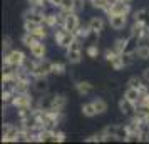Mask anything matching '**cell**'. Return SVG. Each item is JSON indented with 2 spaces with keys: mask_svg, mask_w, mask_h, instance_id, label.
<instances>
[{
  "mask_svg": "<svg viewBox=\"0 0 149 144\" xmlns=\"http://www.w3.org/2000/svg\"><path fill=\"white\" fill-rule=\"evenodd\" d=\"M75 39H77V37H75L74 32H69V30H65L64 27H57V30L54 32L55 44H57L59 47H62V49H67Z\"/></svg>",
  "mask_w": 149,
  "mask_h": 144,
  "instance_id": "1",
  "label": "cell"
},
{
  "mask_svg": "<svg viewBox=\"0 0 149 144\" xmlns=\"http://www.w3.org/2000/svg\"><path fill=\"white\" fill-rule=\"evenodd\" d=\"M25 54L19 50V49H12V50H8L5 52L3 55V65H12V67H22V64L25 62Z\"/></svg>",
  "mask_w": 149,
  "mask_h": 144,
  "instance_id": "2",
  "label": "cell"
},
{
  "mask_svg": "<svg viewBox=\"0 0 149 144\" xmlns=\"http://www.w3.org/2000/svg\"><path fill=\"white\" fill-rule=\"evenodd\" d=\"M65 57L69 64H79L82 61V44L81 39H75L67 49H65Z\"/></svg>",
  "mask_w": 149,
  "mask_h": 144,
  "instance_id": "3",
  "label": "cell"
},
{
  "mask_svg": "<svg viewBox=\"0 0 149 144\" xmlns=\"http://www.w3.org/2000/svg\"><path fill=\"white\" fill-rule=\"evenodd\" d=\"M19 132H20V127L7 122L2 129V143H17L19 141Z\"/></svg>",
  "mask_w": 149,
  "mask_h": 144,
  "instance_id": "4",
  "label": "cell"
},
{
  "mask_svg": "<svg viewBox=\"0 0 149 144\" xmlns=\"http://www.w3.org/2000/svg\"><path fill=\"white\" fill-rule=\"evenodd\" d=\"M52 74V62L40 59L35 64V69L32 70V77H49Z\"/></svg>",
  "mask_w": 149,
  "mask_h": 144,
  "instance_id": "5",
  "label": "cell"
},
{
  "mask_svg": "<svg viewBox=\"0 0 149 144\" xmlns=\"http://www.w3.org/2000/svg\"><path fill=\"white\" fill-rule=\"evenodd\" d=\"M64 14V12H62ZM81 25V22H79V15L77 12H67V14H64V22H62V27L69 30V32H75L77 29Z\"/></svg>",
  "mask_w": 149,
  "mask_h": 144,
  "instance_id": "6",
  "label": "cell"
},
{
  "mask_svg": "<svg viewBox=\"0 0 149 144\" xmlns=\"http://www.w3.org/2000/svg\"><path fill=\"white\" fill-rule=\"evenodd\" d=\"M12 106L15 109H20V107H32L34 106V99L29 92H22V94H15L12 99Z\"/></svg>",
  "mask_w": 149,
  "mask_h": 144,
  "instance_id": "7",
  "label": "cell"
},
{
  "mask_svg": "<svg viewBox=\"0 0 149 144\" xmlns=\"http://www.w3.org/2000/svg\"><path fill=\"white\" fill-rule=\"evenodd\" d=\"M24 20H29V22H34V24H44L45 20V14L42 12V8H35V7H30L29 10L24 12Z\"/></svg>",
  "mask_w": 149,
  "mask_h": 144,
  "instance_id": "8",
  "label": "cell"
},
{
  "mask_svg": "<svg viewBox=\"0 0 149 144\" xmlns=\"http://www.w3.org/2000/svg\"><path fill=\"white\" fill-rule=\"evenodd\" d=\"M109 17V25L112 30H122L127 25V17L129 15L124 14H116V15H107Z\"/></svg>",
  "mask_w": 149,
  "mask_h": 144,
  "instance_id": "9",
  "label": "cell"
},
{
  "mask_svg": "<svg viewBox=\"0 0 149 144\" xmlns=\"http://www.w3.org/2000/svg\"><path fill=\"white\" fill-rule=\"evenodd\" d=\"M131 3L129 2H112V5L109 8L107 15H116V14H124V15H129L131 14Z\"/></svg>",
  "mask_w": 149,
  "mask_h": 144,
  "instance_id": "10",
  "label": "cell"
},
{
  "mask_svg": "<svg viewBox=\"0 0 149 144\" xmlns=\"http://www.w3.org/2000/svg\"><path fill=\"white\" fill-rule=\"evenodd\" d=\"M136 109H137V104H134L132 101H129L127 97H122L121 101H119V111H121V114H124V116H134Z\"/></svg>",
  "mask_w": 149,
  "mask_h": 144,
  "instance_id": "11",
  "label": "cell"
},
{
  "mask_svg": "<svg viewBox=\"0 0 149 144\" xmlns=\"http://www.w3.org/2000/svg\"><path fill=\"white\" fill-rule=\"evenodd\" d=\"M10 89H14L15 94H22V92H29L30 89V77H19L15 84L10 87Z\"/></svg>",
  "mask_w": 149,
  "mask_h": 144,
  "instance_id": "12",
  "label": "cell"
},
{
  "mask_svg": "<svg viewBox=\"0 0 149 144\" xmlns=\"http://www.w3.org/2000/svg\"><path fill=\"white\" fill-rule=\"evenodd\" d=\"M45 54H47V47H45L44 40H39L34 47H30V55H32L34 59H37V61L45 59Z\"/></svg>",
  "mask_w": 149,
  "mask_h": 144,
  "instance_id": "13",
  "label": "cell"
},
{
  "mask_svg": "<svg viewBox=\"0 0 149 144\" xmlns=\"http://www.w3.org/2000/svg\"><path fill=\"white\" fill-rule=\"evenodd\" d=\"M87 25L91 27V30L94 34H101L102 30H104V27H106V22H104L102 17H91L87 22Z\"/></svg>",
  "mask_w": 149,
  "mask_h": 144,
  "instance_id": "14",
  "label": "cell"
},
{
  "mask_svg": "<svg viewBox=\"0 0 149 144\" xmlns=\"http://www.w3.org/2000/svg\"><path fill=\"white\" fill-rule=\"evenodd\" d=\"M34 89L39 94H47L49 92V79L47 77H34Z\"/></svg>",
  "mask_w": 149,
  "mask_h": 144,
  "instance_id": "15",
  "label": "cell"
},
{
  "mask_svg": "<svg viewBox=\"0 0 149 144\" xmlns=\"http://www.w3.org/2000/svg\"><path fill=\"white\" fill-rule=\"evenodd\" d=\"M54 97H55V94H44V97H40V101L37 104V109H40V111L52 109V106H54Z\"/></svg>",
  "mask_w": 149,
  "mask_h": 144,
  "instance_id": "16",
  "label": "cell"
},
{
  "mask_svg": "<svg viewBox=\"0 0 149 144\" xmlns=\"http://www.w3.org/2000/svg\"><path fill=\"white\" fill-rule=\"evenodd\" d=\"M94 89V86L89 82V81H79V82H75V90L81 94V96H87L91 94Z\"/></svg>",
  "mask_w": 149,
  "mask_h": 144,
  "instance_id": "17",
  "label": "cell"
},
{
  "mask_svg": "<svg viewBox=\"0 0 149 144\" xmlns=\"http://www.w3.org/2000/svg\"><path fill=\"white\" fill-rule=\"evenodd\" d=\"M44 25H47L49 29L61 27V19H59V14H45V20H44Z\"/></svg>",
  "mask_w": 149,
  "mask_h": 144,
  "instance_id": "18",
  "label": "cell"
},
{
  "mask_svg": "<svg viewBox=\"0 0 149 144\" xmlns=\"http://www.w3.org/2000/svg\"><path fill=\"white\" fill-rule=\"evenodd\" d=\"M134 20L136 22H141L142 25L149 27V8H141L134 14Z\"/></svg>",
  "mask_w": 149,
  "mask_h": 144,
  "instance_id": "19",
  "label": "cell"
},
{
  "mask_svg": "<svg viewBox=\"0 0 149 144\" xmlns=\"http://www.w3.org/2000/svg\"><path fill=\"white\" fill-rule=\"evenodd\" d=\"M124 97H127L129 101H132L134 104H139V101H141V92H139V89H136V87H127L126 92H124Z\"/></svg>",
  "mask_w": 149,
  "mask_h": 144,
  "instance_id": "20",
  "label": "cell"
},
{
  "mask_svg": "<svg viewBox=\"0 0 149 144\" xmlns=\"http://www.w3.org/2000/svg\"><path fill=\"white\" fill-rule=\"evenodd\" d=\"M20 40H22V44H24V45H25L27 49H30V47H34L35 44L39 42V39H37L34 34H30V32H25V34L22 35Z\"/></svg>",
  "mask_w": 149,
  "mask_h": 144,
  "instance_id": "21",
  "label": "cell"
},
{
  "mask_svg": "<svg viewBox=\"0 0 149 144\" xmlns=\"http://www.w3.org/2000/svg\"><path fill=\"white\" fill-rule=\"evenodd\" d=\"M65 104H67V97L64 96V94H55V97H54V106H52V109H55V111H64Z\"/></svg>",
  "mask_w": 149,
  "mask_h": 144,
  "instance_id": "22",
  "label": "cell"
},
{
  "mask_svg": "<svg viewBox=\"0 0 149 144\" xmlns=\"http://www.w3.org/2000/svg\"><path fill=\"white\" fill-rule=\"evenodd\" d=\"M136 57L141 61H149V45L148 44H141L136 49Z\"/></svg>",
  "mask_w": 149,
  "mask_h": 144,
  "instance_id": "23",
  "label": "cell"
},
{
  "mask_svg": "<svg viewBox=\"0 0 149 144\" xmlns=\"http://www.w3.org/2000/svg\"><path fill=\"white\" fill-rule=\"evenodd\" d=\"M81 111H82V114H84L86 117H94V116H97V111H95L94 102H86V104H82Z\"/></svg>",
  "mask_w": 149,
  "mask_h": 144,
  "instance_id": "24",
  "label": "cell"
},
{
  "mask_svg": "<svg viewBox=\"0 0 149 144\" xmlns=\"http://www.w3.org/2000/svg\"><path fill=\"white\" fill-rule=\"evenodd\" d=\"M74 34H75V37H77V39H81V40H82V39H87L89 35H92L94 32L91 30V27H89V25H79V29L75 30Z\"/></svg>",
  "mask_w": 149,
  "mask_h": 144,
  "instance_id": "25",
  "label": "cell"
},
{
  "mask_svg": "<svg viewBox=\"0 0 149 144\" xmlns=\"http://www.w3.org/2000/svg\"><path fill=\"white\" fill-rule=\"evenodd\" d=\"M144 30H146V25H142L141 22H136L132 24V27H131V35H134V37H137L139 40H141L142 34H144Z\"/></svg>",
  "mask_w": 149,
  "mask_h": 144,
  "instance_id": "26",
  "label": "cell"
},
{
  "mask_svg": "<svg viewBox=\"0 0 149 144\" xmlns=\"http://www.w3.org/2000/svg\"><path fill=\"white\" fill-rule=\"evenodd\" d=\"M30 34H34L39 40H44V39L49 35V27H47V25H44V24H40V25L35 29L34 32H30Z\"/></svg>",
  "mask_w": 149,
  "mask_h": 144,
  "instance_id": "27",
  "label": "cell"
},
{
  "mask_svg": "<svg viewBox=\"0 0 149 144\" xmlns=\"http://www.w3.org/2000/svg\"><path fill=\"white\" fill-rule=\"evenodd\" d=\"M59 10L64 12V14H67V12H75V0H62Z\"/></svg>",
  "mask_w": 149,
  "mask_h": 144,
  "instance_id": "28",
  "label": "cell"
},
{
  "mask_svg": "<svg viewBox=\"0 0 149 144\" xmlns=\"http://www.w3.org/2000/svg\"><path fill=\"white\" fill-rule=\"evenodd\" d=\"M95 106V111H97V114H104V112H107V102L104 101V99H101V97H97V99H94L92 101Z\"/></svg>",
  "mask_w": 149,
  "mask_h": 144,
  "instance_id": "29",
  "label": "cell"
},
{
  "mask_svg": "<svg viewBox=\"0 0 149 144\" xmlns=\"http://www.w3.org/2000/svg\"><path fill=\"white\" fill-rule=\"evenodd\" d=\"M65 70H67V67H65L64 62H52V74H55V76H64Z\"/></svg>",
  "mask_w": 149,
  "mask_h": 144,
  "instance_id": "30",
  "label": "cell"
},
{
  "mask_svg": "<svg viewBox=\"0 0 149 144\" xmlns=\"http://www.w3.org/2000/svg\"><path fill=\"white\" fill-rule=\"evenodd\" d=\"M126 44H127V39H117V40L114 42L112 49H114L117 54H124V52H126Z\"/></svg>",
  "mask_w": 149,
  "mask_h": 144,
  "instance_id": "31",
  "label": "cell"
},
{
  "mask_svg": "<svg viewBox=\"0 0 149 144\" xmlns=\"http://www.w3.org/2000/svg\"><path fill=\"white\" fill-rule=\"evenodd\" d=\"M109 64H111V67L114 69V70H121V69L126 67V65H124V62H122V55L121 54H117L112 61L109 62Z\"/></svg>",
  "mask_w": 149,
  "mask_h": 144,
  "instance_id": "32",
  "label": "cell"
},
{
  "mask_svg": "<svg viewBox=\"0 0 149 144\" xmlns=\"http://www.w3.org/2000/svg\"><path fill=\"white\" fill-rule=\"evenodd\" d=\"M142 84H144V79L139 76H132V77H129V81H127V87H136V89H139Z\"/></svg>",
  "mask_w": 149,
  "mask_h": 144,
  "instance_id": "33",
  "label": "cell"
},
{
  "mask_svg": "<svg viewBox=\"0 0 149 144\" xmlns=\"http://www.w3.org/2000/svg\"><path fill=\"white\" fill-rule=\"evenodd\" d=\"M86 55H87L89 59H97V55H99V47H97V44H91V45H87V49H86Z\"/></svg>",
  "mask_w": 149,
  "mask_h": 144,
  "instance_id": "34",
  "label": "cell"
},
{
  "mask_svg": "<svg viewBox=\"0 0 149 144\" xmlns=\"http://www.w3.org/2000/svg\"><path fill=\"white\" fill-rule=\"evenodd\" d=\"M139 136H141V143H149V122H144L141 126Z\"/></svg>",
  "mask_w": 149,
  "mask_h": 144,
  "instance_id": "35",
  "label": "cell"
},
{
  "mask_svg": "<svg viewBox=\"0 0 149 144\" xmlns=\"http://www.w3.org/2000/svg\"><path fill=\"white\" fill-rule=\"evenodd\" d=\"M14 96H15V92H14V89H3V92H2V101H3V104H10L12 102V99H14Z\"/></svg>",
  "mask_w": 149,
  "mask_h": 144,
  "instance_id": "36",
  "label": "cell"
},
{
  "mask_svg": "<svg viewBox=\"0 0 149 144\" xmlns=\"http://www.w3.org/2000/svg\"><path fill=\"white\" fill-rule=\"evenodd\" d=\"M64 141H65V132H62V131H55L52 143H64Z\"/></svg>",
  "mask_w": 149,
  "mask_h": 144,
  "instance_id": "37",
  "label": "cell"
},
{
  "mask_svg": "<svg viewBox=\"0 0 149 144\" xmlns=\"http://www.w3.org/2000/svg\"><path fill=\"white\" fill-rule=\"evenodd\" d=\"M29 3H30V7L44 8V7H45V3H49V2H47V0H29Z\"/></svg>",
  "mask_w": 149,
  "mask_h": 144,
  "instance_id": "38",
  "label": "cell"
},
{
  "mask_svg": "<svg viewBox=\"0 0 149 144\" xmlns=\"http://www.w3.org/2000/svg\"><path fill=\"white\" fill-rule=\"evenodd\" d=\"M2 45H3V50H5V52L12 50V39H10L8 35H5V37H3V44H2Z\"/></svg>",
  "mask_w": 149,
  "mask_h": 144,
  "instance_id": "39",
  "label": "cell"
},
{
  "mask_svg": "<svg viewBox=\"0 0 149 144\" xmlns=\"http://www.w3.org/2000/svg\"><path fill=\"white\" fill-rule=\"evenodd\" d=\"M116 55H117V52H116L114 49H112V50H111V49H107V50L104 52V57H106V61H107V62H111Z\"/></svg>",
  "mask_w": 149,
  "mask_h": 144,
  "instance_id": "40",
  "label": "cell"
},
{
  "mask_svg": "<svg viewBox=\"0 0 149 144\" xmlns=\"http://www.w3.org/2000/svg\"><path fill=\"white\" fill-rule=\"evenodd\" d=\"M139 106H144V107H149V92L148 94H144L141 97V101H139Z\"/></svg>",
  "mask_w": 149,
  "mask_h": 144,
  "instance_id": "41",
  "label": "cell"
},
{
  "mask_svg": "<svg viewBox=\"0 0 149 144\" xmlns=\"http://www.w3.org/2000/svg\"><path fill=\"white\" fill-rule=\"evenodd\" d=\"M141 42L142 44H148L149 42V27H146V30H144V34L141 37Z\"/></svg>",
  "mask_w": 149,
  "mask_h": 144,
  "instance_id": "42",
  "label": "cell"
},
{
  "mask_svg": "<svg viewBox=\"0 0 149 144\" xmlns=\"http://www.w3.org/2000/svg\"><path fill=\"white\" fill-rule=\"evenodd\" d=\"M142 79H144V82L146 84H149V67H146L144 70H142Z\"/></svg>",
  "mask_w": 149,
  "mask_h": 144,
  "instance_id": "43",
  "label": "cell"
},
{
  "mask_svg": "<svg viewBox=\"0 0 149 144\" xmlns=\"http://www.w3.org/2000/svg\"><path fill=\"white\" fill-rule=\"evenodd\" d=\"M49 3H50L52 7H61L62 0H49Z\"/></svg>",
  "mask_w": 149,
  "mask_h": 144,
  "instance_id": "44",
  "label": "cell"
},
{
  "mask_svg": "<svg viewBox=\"0 0 149 144\" xmlns=\"http://www.w3.org/2000/svg\"><path fill=\"white\" fill-rule=\"evenodd\" d=\"M109 89H117V82H116V81L109 82Z\"/></svg>",
  "mask_w": 149,
  "mask_h": 144,
  "instance_id": "45",
  "label": "cell"
},
{
  "mask_svg": "<svg viewBox=\"0 0 149 144\" xmlns=\"http://www.w3.org/2000/svg\"><path fill=\"white\" fill-rule=\"evenodd\" d=\"M112 2H127V0H112Z\"/></svg>",
  "mask_w": 149,
  "mask_h": 144,
  "instance_id": "46",
  "label": "cell"
},
{
  "mask_svg": "<svg viewBox=\"0 0 149 144\" xmlns=\"http://www.w3.org/2000/svg\"><path fill=\"white\" fill-rule=\"evenodd\" d=\"M127 2H132V0H127Z\"/></svg>",
  "mask_w": 149,
  "mask_h": 144,
  "instance_id": "47",
  "label": "cell"
},
{
  "mask_svg": "<svg viewBox=\"0 0 149 144\" xmlns=\"http://www.w3.org/2000/svg\"><path fill=\"white\" fill-rule=\"evenodd\" d=\"M47 2H49V0H47Z\"/></svg>",
  "mask_w": 149,
  "mask_h": 144,
  "instance_id": "48",
  "label": "cell"
}]
</instances>
